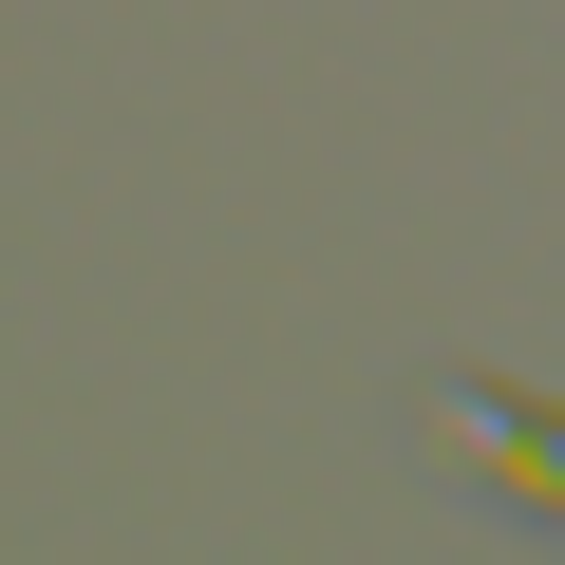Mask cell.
<instances>
[{
  "label": "cell",
  "instance_id": "1",
  "mask_svg": "<svg viewBox=\"0 0 565 565\" xmlns=\"http://www.w3.org/2000/svg\"><path fill=\"white\" fill-rule=\"evenodd\" d=\"M434 434H452V452H490L527 509H565V415H509V396H434Z\"/></svg>",
  "mask_w": 565,
  "mask_h": 565
}]
</instances>
